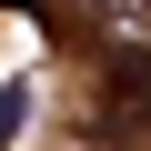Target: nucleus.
<instances>
[{
	"instance_id": "obj_1",
	"label": "nucleus",
	"mask_w": 151,
	"mask_h": 151,
	"mask_svg": "<svg viewBox=\"0 0 151 151\" xmlns=\"http://www.w3.org/2000/svg\"><path fill=\"white\" fill-rule=\"evenodd\" d=\"M101 141H151V50H121L101 70Z\"/></svg>"
},
{
	"instance_id": "obj_2",
	"label": "nucleus",
	"mask_w": 151,
	"mask_h": 151,
	"mask_svg": "<svg viewBox=\"0 0 151 151\" xmlns=\"http://www.w3.org/2000/svg\"><path fill=\"white\" fill-rule=\"evenodd\" d=\"M10 121H20V81L0 91V151H10Z\"/></svg>"
}]
</instances>
